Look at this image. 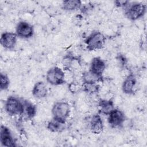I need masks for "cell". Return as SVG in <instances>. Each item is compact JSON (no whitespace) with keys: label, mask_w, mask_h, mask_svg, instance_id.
<instances>
[{"label":"cell","mask_w":147,"mask_h":147,"mask_svg":"<svg viewBox=\"0 0 147 147\" xmlns=\"http://www.w3.org/2000/svg\"><path fill=\"white\" fill-rule=\"evenodd\" d=\"M106 42L105 36L100 32L95 31L87 38L85 42L87 48L90 51H95L102 49Z\"/></svg>","instance_id":"cell-1"},{"label":"cell","mask_w":147,"mask_h":147,"mask_svg":"<svg viewBox=\"0 0 147 147\" xmlns=\"http://www.w3.org/2000/svg\"><path fill=\"white\" fill-rule=\"evenodd\" d=\"M5 109L10 115H21L24 109V102L17 97L10 96L5 102Z\"/></svg>","instance_id":"cell-2"},{"label":"cell","mask_w":147,"mask_h":147,"mask_svg":"<svg viewBox=\"0 0 147 147\" xmlns=\"http://www.w3.org/2000/svg\"><path fill=\"white\" fill-rule=\"evenodd\" d=\"M70 113V106L65 102H58L53 106L52 114L53 118L65 121Z\"/></svg>","instance_id":"cell-3"},{"label":"cell","mask_w":147,"mask_h":147,"mask_svg":"<svg viewBox=\"0 0 147 147\" xmlns=\"http://www.w3.org/2000/svg\"><path fill=\"white\" fill-rule=\"evenodd\" d=\"M46 78L47 82L51 84L58 86L64 82L65 75L64 71L61 68L54 67L47 71Z\"/></svg>","instance_id":"cell-4"},{"label":"cell","mask_w":147,"mask_h":147,"mask_svg":"<svg viewBox=\"0 0 147 147\" xmlns=\"http://www.w3.org/2000/svg\"><path fill=\"white\" fill-rule=\"evenodd\" d=\"M146 11V6L142 3L129 5L125 10L126 16L131 20H136L143 16Z\"/></svg>","instance_id":"cell-5"},{"label":"cell","mask_w":147,"mask_h":147,"mask_svg":"<svg viewBox=\"0 0 147 147\" xmlns=\"http://www.w3.org/2000/svg\"><path fill=\"white\" fill-rule=\"evenodd\" d=\"M16 32L17 36L24 38H28L32 37L34 30L33 26L29 23L25 21H21L17 25Z\"/></svg>","instance_id":"cell-6"},{"label":"cell","mask_w":147,"mask_h":147,"mask_svg":"<svg viewBox=\"0 0 147 147\" xmlns=\"http://www.w3.org/2000/svg\"><path fill=\"white\" fill-rule=\"evenodd\" d=\"M17 35L12 32H4L1 34L0 42L1 45L5 49H13L17 42Z\"/></svg>","instance_id":"cell-7"},{"label":"cell","mask_w":147,"mask_h":147,"mask_svg":"<svg viewBox=\"0 0 147 147\" xmlns=\"http://www.w3.org/2000/svg\"><path fill=\"white\" fill-rule=\"evenodd\" d=\"M125 121V115L122 111L115 109L108 115V122L113 127H117L121 126Z\"/></svg>","instance_id":"cell-8"},{"label":"cell","mask_w":147,"mask_h":147,"mask_svg":"<svg viewBox=\"0 0 147 147\" xmlns=\"http://www.w3.org/2000/svg\"><path fill=\"white\" fill-rule=\"evenodd\" d=\"M105 68L106 64L105 61L100 57H96L91 60L89 71L95 76L101 78Z\"/></svg>","instance_id":"cell-9"},{"label":"cell","mask_w":147,"mask_h":147,"mask_svg":"<svg viewBox=\"0 0 147 147\" xmlns=\"http://www.w3.org/2000/svg\"><path fill=\"white\" fill-rule=\"evenodd\" d=\"M0 141L2 145L5 146H14L15 142L10 130L5 126H1Z\"/></svg>","instance_id":"cell-10"},{"label":"cell","mask_w":147,"mask_h":147,"mask_svg":"<svg viewBox=\"0 0 147 147\" xmlns=\"http://www.w3.org/2000/svg\"><path fill=\"white\" fill-rule=\"evenodd\" d=\"M90 128L91 131L94 134H99L102 132L103 124L99 115L96 114L92 116L90 122Z\"/></svg>","instance_id":"cell-11"},{"label":"cell","mask_w":147,"mask_h":147,"mask_svg":"<svg viewBox=\"0 0 147 147\" xmlns=\"http://www.w3.org/2000/svg\"><path fill=\"white\" fill-rule=\"evenodd\" d=\"M47 93L48 90L47 86L43 82H38L33 86L32 90V94L36 98H44L47 96Z\"/></svg>","instance_id":"cell-12"},{"label":"cell","mask_w":147,"mask_h":147,"mask_svg":"<svg viewBox=\"0 0 147 147\" xmlns=\"http://www.w3.org/2000/svg\"><path fill=\"white\" fill-rule=\"evenodd\" d=\"M47 128L52 132H61L65 128V121L53 118V119L48 123Z\"/></svg>","instance_id":"cell-13"},{"label":"cell","mask_w":147,"mask_h":147,"mask_svg":"<svg viewBox=\"0 0 147 147\" xmlns=\"http://www.w3.org/2000/svg\"><path fill=\"white\" fill-rule=\"evenodd\" d=\"M136 84V79L134 76L130 75L128 76L123 81L122 86V89L124 93L130 94L134 91Z\"/></svg>","instance_id":"cell-14"},{"label":"cell","mask_w":147,"mask_h":147,"mask_svg":"<svg viewBox=\"0 0 147 147\" xmlns=\"http://www.w3.org/2000/svg\"><path fill=\"white\" fill-rule=\"evenodd\" d=\"M98 106L101 113L105 115H109L115 109L113 102L110 100H100L99 102Z\"/></svg>","instance_id":"cell-15"},{"label":"cell","mask_w":147,"mask_h":147,"mask_svg":"<svg viewBox=\"0 0 147 147\" xmlns=\"http://www.w3.org/2000/svg\"><path fill=\"white\" fill-rule=\"evenodd\" d=\"M23 102L24 109L21 115H24V117L27 119L32 118L35 115L36 112L35 106L28 101H25Z\"/></svg>","instance_id":"cell-16"},{"label":"cell","mask_w":147,"mask_h":147,"mask_svg":"<svg viewBox=\"0 0 147 147\" xmlns=\"http://www.w3.org/2000/svg\"><path fill=\"white\" fill-rule=\"evenodd\" d=\"M82 6V2L78 0H68L63 2V8L65 10L74 11L79 9Z\"/></svg>","instance_id":"cell-17"},{"label":"cell","mask_w":147,"mask_h":147,"mask_svg":"<svg viewBox=\"0 0 147 147\" xmlns=\"http://www.w3.org/2000/svg\"><path fill=\"white\" fill-rule=\"evenodd\" d=\"M99 78H100L95 76L88 71L83 75L82 79L84 84H96Z\"/></svg>","instance_id":"cell-18"},{"label":"cell","mask_w":147,"mask_h":147,"mask_svg":"<svg viewBox=\"0 0 147 147\" xmlns=\"http://www.w3.org/2000/svg\"><path fill=\"white\" fill-rule=\"evenodd\" d=\"M10 84V81L8 77L2 73L0 75V88L1 90H6Z\"/></svg>","instance_id":"cell-19"},{"label":"cell","mask_w":147,"mask_h":147,"mask_svg":"<svg viewBox=\"0 0 147 147\" xmlns=\"http://www.w3.org/2000/svg\"><path fill=\"white\" fill-rule=\"evenodd\" d=\"M84 90L86 92L94 93L97 91V86L96 84H84Z\"/></svg>","instance_id":"cell-20"}]
</instances>
